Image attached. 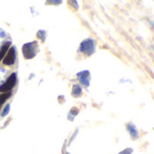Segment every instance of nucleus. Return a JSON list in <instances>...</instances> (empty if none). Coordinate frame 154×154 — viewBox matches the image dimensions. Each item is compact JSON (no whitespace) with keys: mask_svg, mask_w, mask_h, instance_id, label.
I'll list each match as a JSON object with an SVG mask.
<instances>
[{"mask_svg":"<svg viewBox=\"0 0 154 154\" xmlns=\"http://www.w3.org/2000/svg\"><path fill=\"white\" fill-rule=\"evenodd\" d=\"M15 60H16V47H11L8 53H7L6 56L4 57L3 63L6 65H12L15 63Z\"/></svg>","mask_w":154,"mask_h":154,"instance_id":"obj_4","label":"nucleus"},{"mask_svg":"<svg viewBox=\"0 0 154 154\" xmlns=\"http://www.w3.org/2000/svg\"><path fill=\"white\" fill-rule=\"evenodd\" d=\"M37 37L40 38L43 42H45V31H44V30L38 31V33H37Z\"/></svg>","mask_w":154,"mask_h":154,"instance_id":"obj_9","label":"nucleus"},{"mask_svg":"<svg viewBox=\"0 0 154 154\" xmlns=\"http://www.w3.org/2000/svg\"><path fill=\"white\" fill-rule=\"evenodd\" d=\"M9 111H10V105H9V104H8V105L6 106V108L4 109L3 112H2V117H5V116L9 112Z\"/></svg>","mask_w":154,"mask_h":154,"instance_id":"obj_11","label":"nucleus"},{"mask_svg":"<svg viewBox=\"0 0 154 154\" xmlns=\"http://www.w3.org/2000/svg\"><path fill=\"white\" fill-rule=\"evenodd\" d=\"M150 24H151V25H152V26L154 27V22H150Z\"/></svg>","mask_w":154,"mask_h":154,"instance_id":"obj_12","label":"nucleus"},{"mask_svg":"<svg viewBox=\"0 0 154 154\" xmlns=\"http://www.w3.org/2000/svg\"><path fill=\"white\" fill-rule=\"evenodd\" d=\"M81 94H82V88H81V86L78 85H75L72 87V95L73 97H79V96H81Z\"/></svg>","mask_w":154,"mask_h":154,"instance_id":"obj_8","label":"nucleus"},{"mask_svg":"<svg viewBox=\"0 0 154 154\" xmlns=\"http://www.w3.org/2000/svg\"><path fill=\"white\" fill-rule=\"evenodd\" d=\"M10 45H11V42H6V43L2 45L1 49H0V61H1V60L5 57V55L7 54V53H8V48H9Z\"/></svg>","mask_w":154,"mask_h":154,"instance_id":"obj_7","label":"nucleus"},{"mask_svg":"<svg viewBox=\"0 0 154 154\" xmlns=\"http://www.w3.org/2000/svg\"><path fill=\"white\" fill-rule=\"evenodd\" d=\"M16 82H17V74L14 72L8 77V79L7 80V82L0 86V92H3V93L10 92L14 88V86L16 85Z\"/></svg>","mask_w":154,"mask_h":154,"instance_id":"obj_3","label":"nucleus"},{"mask_svg":"<svg viewBox=\"0 0 154 154\" xmlns=\"http://www.w3.org/2000/svg\"><path fill=\"white\" fill-rule=\"evenodd\" d=\"M133 152V149L131 148H127L125 149H123L122 151H121L119 154H131Z\"/></svg>","mask_w":154,"mask_h":154,"instance_id":"obj_10","label":"nucleus"},{"mask_svg":"<svg viewBox=\"0 0 154 154\" xmlns=\"http://www.w3.org/2000/svg\"><path fill=\"white\" fill-rule=\"evenodd\" d=\"M37 48H38V44L36 42H32V43H27L23 45L22 52L24 54V57L26 59H32L35 56L37 53Z\"/></svg>","mask_w":154,"mask_h":154,"instance_id":"obj_1","label":"nucleus"},{"mask_svg":"<svg viewBox=\"0 0 154 154\" xmlns=\"http://www.w3.org/2000/svg\"><path fill=\"white\" fill-rule=\"evenodd\" d=\"M80 51L86 55H91L95 51V45L93 39H86L80 45Z\"/></svg>","mask_w":154,"mask_h":154,"instance_id":"obj_2","label":"nucleus"},{"mask_svg":"<svg viewBox=\"0 0 154 154\" xmlns=\"http://www.w3.org/2000/svg\"><path fill=\"white\" fill-rule=\"evenodd\" d=\"M126 127H127V131H129V133H130L131 139H132V140H137V139L139 138V131H138L136 126H135L133 123L130 122V123H128V124L126 125Z\"/></svg>","mask_w":154,"mask_h":154,"instance_id":"obj_6","label":"nucleus"},{"mask_svg":"<svg viewBox=\"0 0 154 154\" xmlns=\"http://www.w3.org/2000/svg\"><path fill=\"white\" fill-rule=\"evenodd\" d=\"M64 154H70V153H68V152H66V153H64Z\"/></svg>","mask_w":154,"mask_h":154,"instance_id":"obj_14","label":"nucleus"},{"mask_svg":"<svg viewBox=\"0 0 154 154\" xmlns=\"http://www.w3.org/2000/svg\"><path fill=\"white\" fill-rule=\"evenodd\" d=\"M151 47H152V49L154 50V45H151Z\"/></svg>","mask_w":154,"mask_h":154,"instance_id":"obj_13","label":"nucleus"},{"mask_svg":"<svg viewBox=\"0 0 154 154\" xmlns=\"http://www.w3.org/2000/svg\"><path fill=\"white\" fill-rule=\"evenodd\" d=\"M77 76H78V79L80 80V82L84 85L89 86V85H90V72L88 71H83V72H81L77 74Z\"/></svg>","mask_w":154,"mask_h":154,"instance_id":"obj_5","label":"nucleus"}]
</instances>
